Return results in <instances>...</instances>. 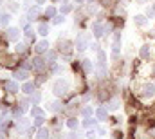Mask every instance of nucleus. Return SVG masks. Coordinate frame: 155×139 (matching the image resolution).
<instances>
[{"instance_id": "f257e3e1", "label": "nucleus", "mask_w": 155, "mask_h": 139, "mask_svg": "<svg viewBox=\"0 0 155 139\" xmlns=\"http://www.w3.org/2000/svg\"><path fill=\"white\" fill-rule=\"evenodd\" d=\"M52 90H54V94L56 96H67V92H69V85H67V81H63V80H56V83L52 85Z\"/></svg>"}, {"instance_id": "f03ea898", "label": "nucleus", "mask_w": 155, "mask_h": 139, "mask_svg": "<svg viewBox=\"0 0 155 139\" xmlns=\"http://www.w3.org/2000/svg\"><path fill=\"white\" fill-rule=\"evenodd\" d=\"M88 42H90V36L85 35V33H81V35L76 38V49L78 51H85V49L88 47Z\"/></svg>"}, {"instance_id": "7ed1b4c3", "label": "nucleus", "mask_w": 155, "mask_h": 139, "mask_svg": "<svg viewBox=\"0 0 155 139\" xmlns=\"http://www.w3.org/2000/svg\"><path fill=\"white\" fill-rule=\"evenodd\" d=\"M141 96H144V98L155 96V85L153 83H144V85L141 87Z\"/></svg>"}, {"instance_id": "20e7f679", "label": "nucleus", "mask_w": 155, "mask_h": 139, "mask_svg": "<svg viewBox=\"0 0 155 139\" xmlns=\"http://www.w3.org/2000/svg\"><path fill=\"white\" fill-rule=\"evenodd\" d=\"M29 127H31V121H29V119H24V117L18 119V132H20V134H25V132L29 130Z\"/></svg>"}, {"instance_id": "39448f33", "label": "nucleus", "mask_w": 155, "mask_h": 139, "mask_svg": "<svg viewBox=\"0 0 155 139\" xmlns=\"http://www.w3.org/2000/svg\"><path fill=\"white\" fill-rule=\"evenodd\" d=\"M92 31H94V36L101 38V36H103V33H105V25H103L101 22H94V25H92Z\"/></svg>"}, {"instance_id": "423d86ee", "label": "nucleus", "mask_w": 155, "mask_h": 139, "mask_svg": "<svg viewBox=\"0 0 155 139\" xmlns=\"http://www.w3.org/2000/svg\"><path fill=\"white\" fill-rule=\"evenodd\" d=\"M13 76H15V80H22V81H25V80L29 78V72H27V69H16Z\"/></svg>"}, {"instance_id": "0eeeda50", "label": "nucleus", "mask_w": 155, "mask_h": 139, "mask_svg": "<svg viewBox=\"0 0 155 139\" xmlns=\"http://www.w3.org/2000/svg\"><path fill=\"white\" fill-rule=\"evenodd\" d=\"M20 38V31L16 29V27H11V29H7V40H11V42H16Z\"/></svg>"}, {"instance_id": "6e6552de", "label": "nucleus", "mask_w": 155, "mask_h": 139, "mask_svg": "<svg viewBox=\"0 0 155 139\" xmlns=\"http://www.w3.org/2000/svg\"><path fill=\"white\" fill-rule=\"evenodd\" d=\"M96 116H97V119H99V121H105V119H107V116H108V108L99 107V108L96 110Z\"/></svg>"}, {"instance_id": "1a4fd4ad", "label": "nucleus", "mask_w": 155, "mask_h": 139, "mask_svg": "<svg viewBox=\"0 0 155 139\" xmlns=\"http://www.w3.org/2000/svg\"><path fill=\"white\" fill-rule=\"evenodd\" d=\"M33 67H35V70H38V72H41V70L45 69V62H43L41 58H38V56H36V58L33 60Z\"/></svg>"}, {"instance_id": "9d476101", "label": "nucleus", "mask_w": 155, "mask_h": 139, "mask_svg": "<svg viewBox=\"0 0 155 139\" xmlns=\"http://www.w3.org/2000/svg\"><path fill=\"white\" fill-rule=\"evenodd\" d=\"M58 45H60V53H65V54H71V42H67V40H63V42H60Z\"/></svg>"}, {"instance_id": "9b49d317", "label": "nucleus", "mask_w": 155, "mask_h": 139, "mask_svg": "<svg viewBox=\"0 0 155 139\" xmlns=\"http://www.w3.org/2000/svg\"><path fill=\"white\" fill-rule=\"evenodd\" d=\"M4 87H5V90H7V92H16V90H18L16 81H5V83H4Z\"/></svg>"}, {"instance_id": "f8f14e48", "label": "nucleus", "mask_w": 155, "mask_h": 139, "mask_svg": "<svg viewBox=\"0 0 155 139\" xmlns=\"http://www.w3.org/2000/svg\"><path fill=\"white\" fill-rule=\"evenodd\" d=\"M47 47H49V42H45V40H43V42H40V43L35 45V51H36V53H45V51H47Z\"/></svg>"}, {"instance_id": "ddd939ff", "label": "nucleus", "mask_w": 155, "mask_h": 139, "mask_svg": "<svg viewBox=\"0 0 155 139\" xmlns=\"http://www.w3.org/2000/svg\"><path fill=\"white\" fill-rule=\"evenodd\" d=\"M139 54H141L143 60H148V58H150V45H143L141 51H139Z\"/></svg>"}, {"instance_id": "4468645a", "label": "nucleus", "mask_w": 155, "mask_h": 139, "mask_svg": "<svg viewBox=\"0 0 155 139\" xmlns=\"http://www.w3.org/2000/svg\"><path fill=\"white\" fill-rule=\"evenodd\" d=\"M47 110H51V112H60V110H61V103H60V101H52V103L47 105Z\"/></svg>"}, {"instance_id": "2eb2a0df", "label": "nucleus", "mask_w": 155, "mask_h": 139, "mask_svg": "<svg viewBox=\"0 0 155 139\" xmlns=\"http://www.w3.org/2000/svg\"><path fill=\"white\" fill-rule=\"evenodd\" d=\"M134 22H135V25L143 27V25H146V16H144V15H137V16L134 18Z\"/></svg>"}, {"instance_id": "dca6fc26", "label": "nucleus", "mask_w": 155, "mask_h": 139, "mask_svg": "<svg viewBox=\"0 0 155 139\" xmlns=\"http://www.w3.org/2000/svg\"><path fill=\"white\" fill-rule=\"evenodd\" d=\"M38 16H40V7H33V9H29V15H27L29 20H35V18H38Z\"/></svg>"}, {"instance_id": "f3484780", "label": "nucleus", "mask_w": 155, "mask_h": 139, "mask_svg": "<svg viewBox=\"0 0 155 139\" xmlns=\"http://www.w3.org/2000/svg\"><path fill=\"white\" fill-rule=\"evenodd\" d=\"M97 121H99V119H94V117H87V119H85V123H83V125H85V127H87V128H94V127H96V125H97Z\"/></svg>"}, {"instance_id": "a211bd4d", "label": "nucleus", "mask_w": 155, "mask_h": 139, "mask_svg": "<svg viewBox=\"0 0 155 139\" xmlns=\"http://www.w3.org/2000/svg\"><path fill=\"white\" fill-rule=\"evenodd\" d=\"M107 108H108V110H117V108H119V100H117V98L110 100V101L107 103Z\"/></svg>"}, {"instance_id": "6ab92c4d", "label": "nucleus", "mask_w": 155, "mask_h": 139, "mask_svg": "<svg viewBox=\"0 0 155 139\" xmlns=\"http://www.w3.org/2000/svg\"><path fill=\"white\" fill-rule=\"evenodd\" d=\"M119 53H121V43L119 42H114V45H112V58H117Z\"/></svg>"}, {"instance_id": "aec40b11", "label": "nucleus", "mask_w": 155, "mask_h": 139, "mask_svg": "<svg viewBox=\"0 0 155 139\" xmlns=\"http://www.w3.org/2000/svg\"><path fill=\"white\" fill-rule=\"evenodd\" d=\"M45 60H47V63H51V65H52V63L56 62V53H54V51H49V53H47V56H45Z\"/></svg>"}, {"instance_id": "412c9836", "label": "nucleus", "mask_w": 155, "mask_h": 139, "mask_svg": "<svg viewBox=\"0 0 155 139\" xmlns=\"http://www.w3.org/2000/svg\"><path fill=\"white\" fill-rule=\"evenodd\" d=\"M38 139H49L51 137V134H49V130H45V128H40L38 130V136H36Z\"/></svg>"}, {"instance_id": "4be33fe9", "label": "nucleus", "mask_w": 155, "mask_h": 139, "mask_svg": "<svg viewBox=\"0 0 155 139\" xmlns=\"http://www.w3.org/2000/svg\"><path fill=\"white\" fill-rule=\"evenodd\" d=\"M72 11V5L69 4V2H63V5H61V15H67V13H71Z\"/></svg>"}, {"instance_id": "5701e85b", "label": "nucleus", "mask_w": 155, "mask_h": 139, "mask_svg": "<svg viewBox=\"0 0 155 139\" xmlns=\"http://www.w3.org/2000/svg\"><path fill=\"white\" fill-rule=\"evenodd\" d=\"M22 90H24L25 94H33V92H35V85H33V83H25Z\"/></svg>"}, {"instance_id": "b1692460", "label": "nucleus", "mask_w": 155, "mask_h": 139, "mask_svg": "<svg viewBox=\"0 0 155 139\" xmlns=\"http://www.w3.org/2000/svg\"><path fill=\"white\" fill-rule=\"evenodd\" d=\"M38 33L41 36H45L47 33H49V25H47V24H40L38 25Z\"/></svg>"}, {"instance_id": "393cba45", "label": "nucleus", "mask_w": 155, "mask_h": 139, "mask_svg": "<svg viewBox=\"0 0 155 139\" xmlns=\"http://www.w3.org/2000/svg\"><path fill=\"white\" fill-rule=\"evenodd\" d=\"M67 127H69V128H72V130L78 128V119H76V117H71V119L67 121Z\"/></svg>"}, {"instance_id": "a878e982", "label": "nucleus", "mask_w": 155, "mask_h": 139, "mask_svg": "<svg viewBox=\"0 0 155 139\" xmlns=\"http://www.w3.org/2000/svg\"><path fill=\"white\" fill-rule=\"evenodd\" d=\"M45 15H47L49 18H54V16H56V9L51 5V7H47V9H45Z\"/></svg>"}, {"instance_id": "bb28decb", "label": "nucleus", "mask_w": 155, "mask_h": 139, "mask_svg": "<svg viewBox=\"0 0 155 139\" xmlns=\"http://www.w3.org/2000/svg\"><path fill=\"white\" fill-rule=\"evenodd\" d=\"M9 20H11V15H7V13L0 16V24H2V25H7V24H9Z\"/></svg>"}, {"instance_id": "cd10ccee", "label": "nucleus", "mask_w": 155, "mask_h": 139, "mask_svg": "<svg viewBox=\"0 0 155 139\" xmlns=\"http://www.w3.org/2000/svg\"><path fill=\"white\" fill-rule=\"evenodd\" d=\"M25 51H27V43H24V42L16 43V53H25Z\"/></svg>"}, {"instance_id": "c85d7f7f", "label": "nucleus", "mask_w": 155, "mask_h": 139, "mask_svg": "<svg viewBox=\"0 0 155 139\" xmlns=\"http://www.w3.org/2000/svg\"><path fill=\"white\" fill-rule=\"evenodd\" d=\"M83 69H85V72H90V70H92V63H90V60H83Z\"/></svg>"}, {"instance_id": "c756f323", "label": "nucleus", "mask_w": 155, "mask_h": 139, "mask_svg": "<svg viewBox=\"0 0 155 139\" xmlns=\"http://www.w3.org/2000/svg\"><path fill=\"white\" fill-rule=\"evenodd\" d=\"M81 114H83L85 117H90V116H92V107H85V108L81 110Z\"/></svg>"}, {"instance_id": "7c9ffc66", "label": "nucleus", "mask_w": 155, "mask_h": 139, "mask_svg": "<svg viewBox=\"0 0 155 139\" xmlns=\"http://www.w3.org/2000/svg\"><path fill=\"white\" fill-rule=\"evenodd\" d=\"M146 16H150V18L155 16V2H153V5H152V7H148V9H146Z\"/></svg>"}, {"instance_id": "2f4dec72", "label": "nucleus", "mask_w": 155, "mask_h": 139, "mask_svg": "<svg viewBox=\"0 0 155 139\" xmlns=\"http://www.w3.org/2000/svg\"><path fill=\"white\" fill-rule=\"evenodd\" d=\"M31 114H33V116H43V110H41L40 107H35V108L31 110Z\"/></svg>"}, {"instance_id": "473e14b6", "label": "nucleus", "mask_w": 155, "mask_h": 139, "mask_svg": "<svg viewBox=\"0 0 155 139\" xmlns=\"http://www.w3.org/2000/svg\"><path fill=\"white\" fill-rule=\"evenodd\" d=\"M31 101H33V103L36 105L40 101V92H33V96H31Z\"/></svg>"}, {"instance_id": "72a5a7b5", "label": "nucleus", "mask_w": 155, "mask_h": 139, "mask_svg": "<svg viewBox=\"0 0 155 139\" xmlns=\"http://www.w3.org/2000/svg\"><path fill=\"white\" fill-rule=\"evenodd\" d=\"M63 20H65V18H63V15H60V16H54V20H52V22H54V24L58 25V24H61Z\"/></svg>"}, {"instance_id": "f704fd0d", "label": "nucleus", "mask_w": 155, "mask_h": 139, "mask_svg": "<svg viewBox=\"0 0 155 139\" xmlns=\"http://www.w3.org/2000/svg\"><path fill=\"white\" fill-rule=\"evenodd\" d=\"M13 116H15L16 119H20V117H22V108H15V112H13Z\"/></svg>"}, {"instance_id": "c9c22d12", "label": "nucleus", "mask_w": 155, "mask_h": 139, "mask_svg": "<svg viewBox=\"0 0 155 139\" xmlns=\"http://www.w3.org/2000/svg\"><path fill=\"white\" fill-rule=\"evenodd\" d=\"M33 36H35V33H33L31 29H25V38H27V40H33Z\"/></svg>"}, {"instance_id": "e433bc0d", "label": "nucleus", "mask_w": 155, "mask_h": 139, "mask_svg": "<svg viewBox=\"0 0 155 139\" xmlns=\"http://www.w3.org/2000/svg\"><path fill=\"white\" fill-rule=\"evenodd\" d=\"M41 123H43V116H36V119H35V125H36V127H40Z\"/></svg>"}, {"instance_id": "4c0bfd02", "label": "nucleus", "mask_w": 155, "mask_h": 139, "mask_svg": "<svg viewBox=\"0 0 155 139\" xmlns=\"http://www.w3.org/2000/svg\"><path fill=\"white\" fill-rule=\"evenodd\" d=\"M87 137H88V139H94V137H96V132H94V128L87 132Z\"/></svg>"}, {"instance_id": "58836bf2", "label": "nucleus", "mask_w": 155, "mask_h": 139, "mask_svg": "<svg viewBox=\"0 0 155 139\" xmlns=\"http://www.w3.org/2000/svg\"><path fill=\"white\" fill-rule=\"evenodd\" d=\"M96 9H97V7H96L94 4H92V5H88V13H96Z\"/></svg>"}, {"instance_id": "ea45409f", "label": "nucleus", "mask_w": 155, "mask_h": 139, "mask_svg": "<svg viewBox=\"0 0 155 139\" xmlns=\"http://www.w3.org/2000/svg\"><path fill=\"white\" fill-rule=\"evenodd\" d=\"M119 40H121V33H116L114 35V42H119Z\"/></svg>"}, {"instance_id": "a19ab883", "label": "nucleus", "mask_w": 155, "mask_h": 139, "mask_svg": "<svg viewBox=\"0 0 155 139\" xmlns=\"http://www.w3.org/2000/svg\"><path fill=\"white\" fill-rule=\"evenodd\" d=\"M103 5H110V0H103Z\"/></svg>"}, {"instance_id": "79ce46f5", "label": "nucleus", "mask_w": 155, "mask_h": 139, "mask_svg": "<svg viewBox=\"0 0 155 139\" xmlns=\"http://www.w3.org/2000/svg\"><path fill=\"white\" fill-rule=\"evenodd\" d=\"M137 2H139V4H144V2H146V0H137Z\"/></svg>"}, {"instance_id": "37998d69", "label": "nucleus", "mask_w": 155, "mask_h": 139, "mask_svg": "<svg viewBox=\"0 0 155 139\" xmlns=\"http://www.w3.org/2000/svg\"><path fill=\"white\" fill-rule=\"evenodd\" d=\"M76 2H78V4H81V2H85V0H76Z\"/></svg>"}, {"instance_id": "c03bdc74", "label": "nucleus", "mask_w": 155, "mask_h": 139, "mask_svg": "<svg viewBox=\"0 0 155 139\" xmlns=\"http://www.w3.org/2000/svg\"><path fill=\"white\" fill-rule=\"evenodd\" d=\"M43 2H45V0H38V4H43Z\"/></svg>"}, {"instance_id": "a18cd8bd", "label": "nucleus", "mask_w": 155, "mask_h": 139, "mask_svg": "<svg viewBox=\"0 0 155 139\" xmlns=\"http://www.w3.org/2000/svg\"><path fill=\"white\" fill-rule=\"evenodd\" d=\"M0 139H4V136H2V134H0Z\"/></svg>"}, {"instance_id": "49530a36", "label": "nucleus", "mask_w": 155, "mask_h": 139, "mask_svg": "<svg viewBox=\"0 0 155 139\" xmlns=\"http://www.w3.org/2000/svg\"><path fill=\"white\" fill-rule=\"evenodd\" d=\"M153 72H155V65H153Z\"/></svg>"}]
</instances>
